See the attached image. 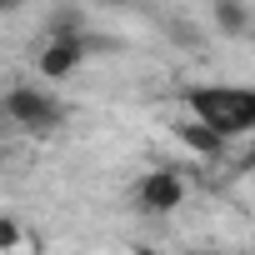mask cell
<instances>
[{"instance_id": "6da1fadb", "label": "cell", "mask_w": 255, "mask_h": 255, "mask_svg": "<svg viewBox=\"0 0 255 255\" xmlns=\"http://www.w3.org/2000/svg\"><path fill=\"white\" fill-rule=\"evenodd\" d=\"M185 105L195 120H205L225 140L255 130V85H190Z\"/></svg>"}, {"instance_id": "7a4b0ae2", "label": "cell", "mask_w": 255, "mask_h": 255, "mask_svg": "<svg viewBox=\"0 0 255 255\" xmlns=\"http://www.w3.org/2000/svg\"><path fill=\"white\" fill-rule=\"evenodd\" d=\"M5 115L20 125V130H30V135H50L55 125L65 120V105H60V95H50V90L15 85V90L5 95Z\"/></svg>"}, {"instance_id": "3957f363", "label": "cell", "mask_w": 255, "mask_h": 255, "mask_svg": "<svg viewBox=\"0 0 255 255\" xmlns=\"http://www.w3.org/2000/svg\"><path fill=\"white\" fill-rule=\"evenodd\" d=\"M180 200H185V175L170 165L140 175V185H135V205L145 215H170V210H180Z\"/></svg>"}, {"instance_id": "277c9868", "label": "cell", "mask_w": 255, "mask_h": 255, "mask_svg": "<svg viewBox=\"0 0 255 255\" xmlns=\"http://www.w3.org/2000/svg\"><path fill=\"white\" fill-rule=\"evenodd\" d=\"M85 60H90V30H80V35H50V45L40 50V75L45 80H70Z\"/></svg>"}, {"instance_id": "5b68a950", "label": "cell", "mask_w": 255, "mask_h": 255, "mask_svg": "<svg viewBox=\"0 0 255 255\" xmlns=\"http://www.w3.org/2000/svg\"><path fill=\"white\" fill-rule=\"evenodd\" d=\"M180 140H185L190 150H200V155H220V145H225V135H215L205 120H190V125H180Z\"/></svg>"}, {"instance_id": "8992f818", "label": "cell", "mask_w": 255, "mask_h": 255, "mask_svg": "<svg viewBox=\"0 0 255 255\" xmlns=\"http://www.w3.org/2000/svg\"><path fill=\"white\" fill-rule=\"evenodd\" d=\"M215 30H225V35L250 30V10H245V0H215Z\"/></svg>"}, {"instance_id": "52a82bcc", "label": "cell", "mask_w": 255, "mask_h": 255, "mask_svg": "<svg viewBox=\"0 0 255 255\" xmlns=\"http://www.w3.org/2000/svg\"><path fill=\"white\" fill-rule=\"evenodd\" d=\"M50 30H55V35H80V30H85V15H80V10H55Z\"/></svg>"}, {"instance_id": "ba28073f", "label": "cell", "mask_w": 255, "mask_h": 255, "mask_svg": "<svg viewBox=\"0 0 255 255\" xmlns=\"http://www.w3.org/2000/svg\"><path fill=\"white\" fill-rule=\"evenodd\" d=\"M20 240H25V235H20V225H15L10 215H0V250H15Z\"/></svg>"}, {"instance_id": "9c48e42d", "label": "cell", "mask_w": 255, "mask_h": 255, "mask_svg": "<svg viewBox=\"0 0 255 255\" xmlns=\"http://www.w3.org/2000/svg\"><path fill=\"white\" fill-rule=\"evenodd\" d=\"M95 5H110V10H120V5H140V0H95Z\"/></svg>"}, {"instance_id": "30bf717a", "label": "cell", "mask_w": 255, "mask_h": 255, "mask_svg": "<svg viewBox=\"0 0 255 255\" xmlns=\"http://www.w3.org/2000/svg\"><path fill=\"white\" fill-rule=\"evenodd\" d=\"M25 0H0V15H10V10H20Z\"/></svg>"}, {"instance_id": "8fae6325", "label": "cell", "mask_w": 255, "mask_h": 255, "mask_svg": "<svg viewBox=\"0 0 255 255\" xmlns=\"http://www.w3.org/2000/svg\"><path fill=\"white\" fill-rule=\"evenodd\" d=\"M140 5H150V0H140Z\"/></svg>"}]
</instances>
